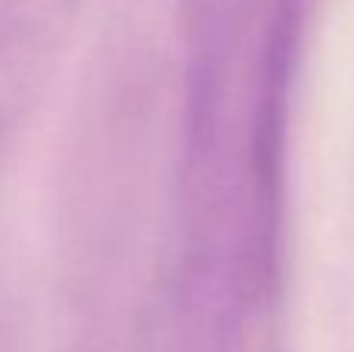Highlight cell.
I'll list each match as a JSON object with an SVG mask.
<instances>
[{
	"instance_id": "obj_1",
	"label": "cell",
	"mask_w": 354,
	"mask_h": 352,
	"mask_svg": "<svg viewBox=\"0 0 354 352\" xmlns=\"http://www.w3.org/2000/svg\"><path fill=\"white\" fill-rule=\"evenodd\" d=\"M72 0H0V137L31 100Z\"/></svg>"
}]
</instances>
